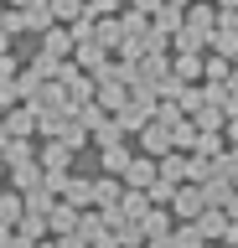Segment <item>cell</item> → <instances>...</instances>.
Masks as SVG:
<instances>
[{
  "mask_svg": "<svg viewBox=\"0 0 238 248\" xmlns=\"http://www.w3.org/2000/svg\"><path fill=\"white\" fill-rule=\"evenodd\" d=\"M150 176H156V170H150V160H135V166H129V181H135V186H145Z\"/></svg>",
  "mask_w": 238,
  "mask_h": 248,
  "instance_id": "6da1fadb",
  "label": "cell"
},
{
  "mask_svg": "<svg viewBox=\"0 0 238 248\" xmlns=\"http://www.w3.org/2000/svg\"><path fill=\"white\" fill-rule=\"evenodd\" d=\"M52 11H57V16H73V11H78V0H57Z\"/></svg>",
  "mask_w": 238,
  "mask_h": 248,
  "instance_id": "7a4b0ae2",
  "label": "cell"
}]
</instances>
